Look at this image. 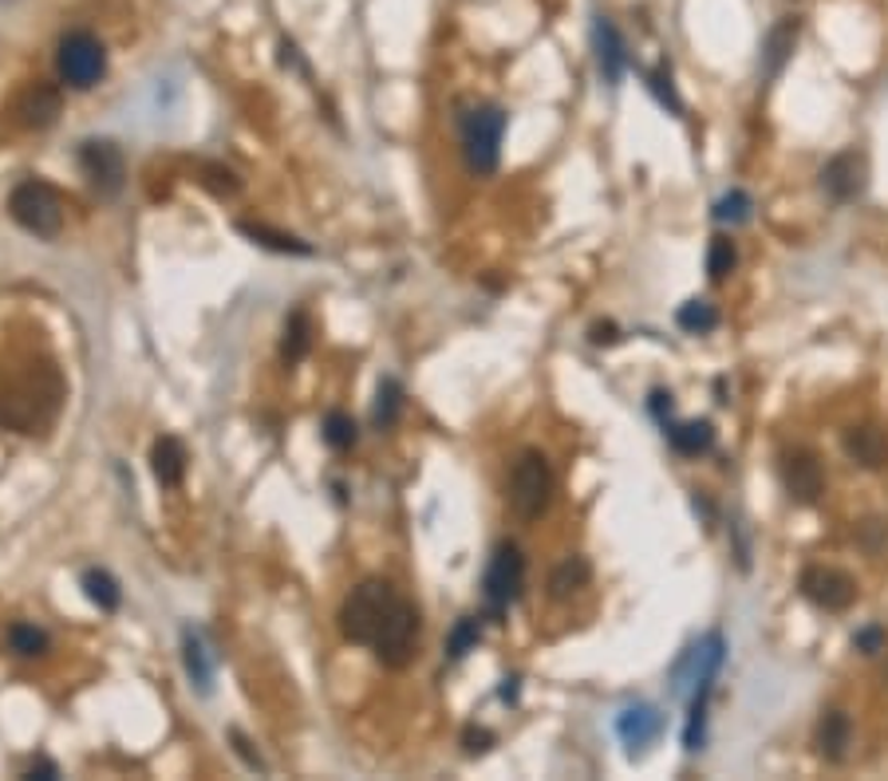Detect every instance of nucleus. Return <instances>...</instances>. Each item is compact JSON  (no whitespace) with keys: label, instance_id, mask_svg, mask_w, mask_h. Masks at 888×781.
<instances>
[{"label":"nucleus","instance_id":"423d86ee","mask_svg":"<svg viewBox=\"0 0 888 781\" xmlns=\"http://www.w3.org/2000/svg\"><path fill=\"white\" fill-rule=\"evenodd\" d=\"M509 502H514L517 517L537 521L549 502H554V470L541 450H526L514 462V477H509Z\"/></svg>","mask_w":888,"mask_h":781},{"label":"nucleus","instance_id":"a878e982","mask_svg":"<svg viewBox=\"0 0 888 781\" xmlns=\"http://www.w3.org/2000/svg\"><path fill=\"white\" fill-rule=\"evenodd\" d=\"M585 584H589V561L569 557L554 568V576H549V596H554V600H565V596H572L577 588H585Z\"/></svg>","mask_w":888,"mask_h":781},{"label":"nucleus","instance_id":"dca6fc26","mask_svg":"<svg viewBox=\"0 0 888 781\" xmlns=\"http://www.w3.org/2000/svg\"><path fill=\"white\" fill-rule=\"evenodd\" d=\"M186 462H190V454H186L182 439H174V434H163V439L155 442V450H151V470H155L163 490L182 485V477H186Z\"/></svg>","mask_w":888,"mask_h":781},{"label":"nucleus","instance_id":"7c9ffc66","mask_svg":"<svg viewBox=\"0 0 888 781\" xmlns=\"http://www.w3.org/2000/svg\"><path fill=\"white\" fill-rule=\"evenodd\" d=\"M478 639H482V624L474 620V616H463V620L454 624V631H451L446 656H451V659H463L466 651H474V647H478Z\"/></svg>","mask_w":888,"mask_h":781},{"label":"nucleus","instance_id":"9d476101","mask_svg":"<svg viewBox=\"0 0 888 781\" xmlns=\"http://www.w3.org/2000/svg\"><path fill=\"white\" fill-rule=\"evenodd\" d=\"M782 485H786V494L798 505H814L817 497H822L825 474L814 450H802V446L789 450L786 459H782Z\"/></svg>","mask_w":888,"mask_h":781},{"label":"nucleus","instance_id":"b1692460","mask_svg":"<svg viewBox=\"0 0 888 781\" xmlns=\"http://www.w3.org/2000/svg\"><path fill=\"white\" fill-rule=\"evenodd\" d=\"M403 414V383L400 379H380V387H375V407H372V422L380 427V431H388V427H395Z\"/></svg>","mask_w":888,"mask_h":781},{"label":"nucleus","instance_id":"1a4fd4ad","mask_svg":"<svg viewBox=\"0 0 888 781\" xmlns=\"http://www.w3.org/2000/svg\"><path fill=\"white\" fill-rule=\"evenodd\" d=\"M802 596L809 604H817L822 612H845L853 600H857V580L841 568L829 565H809L802 573Z\"/></svg>","mask_w":888,"mask_h":781},{"label":"nucleus","instance_id":"4be33fe9","mask_svg":"<svg viewBox=\"0 0 888 781\" xmlns=\"http://www.w3.org/2000/svg\"><path fill=\"white\" fill-rule=\"evenodd\" d=\"M312 351V316L304 312V308H297V312H289V320H285V332H281V360L289 363H300L304 356Z\"/></svg>","mask_w":888,"mask_h":781},{"label":"nucleus","instance_id":"6e6552de","mask_svg":"<svg viewBox=\"0 0 888 781\" xmlns=\"http://www.w3.org/2000/svg\"><path fill=\"white\" fill-rule=\"evenodd\" d=\"M80 171L100 198H115L127 186V162L111 138H87L80 143Z\"/></svg>","mask_w":888,"mask_h":781},{"label":"nucleus","instance_id":"39448f33","mask_svg":"<svg viewBox=\"0 0 888 781\" xmlns=\"http://www.w3.org/2000/svg\"><path fill=\"white\" fill-rule=\"evenodd\" d=\"M9 217L32 237H55L64 229V198L44 178H24L9 194Z\"/></svg>","mask_w":888,"mask_h":781},{"label":"nucleus","instance_id":"2eb2a0df","mask_svg":"<svg viewBox=\"0 0 888 781\" xmlns=\"http://www.w3.org/2000/svg\"><path fill=\"white\" fill-rule=\"evenodd\" d=\"M845 454H849L857 466H865V470H880L888 462V439H885V431L880 427H849L845 431Z\"/></svg>","mask_w":888,"mask_h":781},{"label":"nucleus","instance_id":"bb28decb","mask_svg":"<svg viewBox=\"0 0 888 781\" xmlns=\"http://www.w3.org/2000/svg\"><path fill=\"white\" fill-rule=\"evenodd\" d=\"M48 647H52V639H48L44 628H37V624H12L9 628V651L20 659H37L44 656Z\"/></svg>","mask_w":888,"mask_h":781},{"label":"nucleus","instance_id":"393cba45","mask_svg":"<svg viewBox=\"0 0 888 781\" xmlns=\"http://www.w3.org/2000/svg\"><path fill=\"white\" fill-rule=\"evenodd\" d=\"M675 323H680L688 336H708V332H715V328H719V308L711 305V300L695 297V300H688V305H680Z\"/></svg>","mask_w":888,"mask_h":781},{"label":"nucleus","instance_id":"f8f14e48","mask_svg":"<svg viewBox=\"0 0 888 781\" xmlns=\"http://www.w3.org/2000/svg\"><path fill=\"white\" fill-rule=\"evenodd\" d=\"M617 734H620V742H624L628 758H640L660 742L663 715L655 707H644V702H640V707H628L617 719Z\"/></svg>","mask_w":888,"mask_h":781},{"label":"nucleus","instance_id":"f257e3e1","mask_svg":"<svg viewBox=\"0 0 888 781\" xmlns=\"http://www.w3.org/2000/svg\"><path fill=\"white\" fill-rule=\"evenodd\" d=\"M340 631L352 644L368 647L383 667L400 671L415 659L419 612L388 580H360L340 604Z\"/></svg>","mask_w":888,"mask_h":781},{"label":"nucleus","instance_id":"6ab92c4d","mask_svg":"<svg viewBox=\"0 0 888 781\" xmlns=\"http://www.w3.org/2000/svg\"><path fill=\"white\" fill-rule=\"evenodd\" d=\"M182 664H186V675H190L194 687L202 695H209V687H214V656H209V647L202 644V636L194 628L182 631Z\"/></svg>","mask_w":888,"mask_h":781},{"label":"nucleus","instance_id":"e433bc0d","mask_svg":"<svg viewBox=\"0 0 888 781\" xmlns=\"http://www.w3.org/2000/svg\"><path fill=\"white\" fill-rule=\"evenodd\" d=\"M648 407H652V414H655V419H660L663 427H668V419H671V407H675V403H671V391H652V403H648Z\"/></svg>","mask_w":888,"mask_h":781},{"label":"nucleus","instance_id":"ddd939ff","mask_svg":"<svg viewBox=\"0 0 888 781\" xmlns=\"http://www.w3.org/2000/svg\"><path fill=\"white\" fill-rule=\"evenodd\" d=\"M592 44H597V63H600V75H605L612 88L624 80L628 72V52H624V40H620L617 24L605 17H597L592 24Z\"/></svg>","mask_w":888,"mask_h":781},{"label":"nucleus","instance_id":"412c9836","mask_svg":"<svg viewBox=\"0 0 888 781\" xmlns=\"http://www.w3.org/2000/svg\"><path fill=\"white\" fill-rule=\"evenodd\" d=\"M237 234H245L254 245H261V249L292 253V257H312L309 242H300V237H292V234H281V229H269V225H261V222H237Z\"/></svg>","mask_w":888,"mask_h":781},{"label":"nucleus","instance_id":"9b49d317","mask_svg":"<svg viewBox=\"0 0 888 781\" xmlns=\"http://www.w3.org/2000/svg\"><path fill=\"white\" fill-rule=\"evenodd\" d=\"M822 189L834 202H853L861 198L865 189V154L861 151H841L825 162L822 171Z\"/></svg>","mask_w":888,"mask_h":781},{"label":"nucleus","instance_id":"c9c22d12","mask_svg":"<svg viewBox=\"0 0 888 781\" xmlns=\"http://www.w3.org/2000/svg\"><path fill=\"white\" fill-rule=\"evenodd\" d=\"M229 742H234V750H237V758H241L245 765H249V770H265V762L261 758L254 754V750H249V738L241 734V730H229Z\"/></svg>","mask_w":888,"mask_h":781},{"label":"nucleus","instance_id":"20e7f679","mask_svg":"<svg viewBox=\"0 0 888 781\" xmlns=\"http://www.w3.org/2000/svg\"><path fill=\"white\" fill-rule=\"evenodd\" d=\"M55 72H60L64 88L91 91L107 75V48L87 28H72L60 37V48H55Z\"/></svg>","mask_w":888,"mask_h":781},{"label":"nucleus","instance_id":"2f4dec72","mask_svg":"<svg viewBox=\"0 0 888 781\" xmlns=\"http://www.w3.org/2000/svg\"><path fill=\"white\" fill-rule=\"evenodd\" d=\"M648 88H652V95L671 111V115H683V103H680V95H675V83H671L668 68H652V72H648Z\"/></svg>","mask_w":888,"mask_h":781},{"label":"nucleus","instance_id":"c756f323","mask_svg":"<svg viewBox=\"0 0 888 781\" xmlns=\"http://www.w3.org/2000/svg\"><path fill=\"white\" fill-rule=\"evenodd\" d=\"M739 265V249H734L731 237H711V249H708V277L711 280H726Z\"/></svg>","mask_w":888,"mask_h":781},{"label":"nucleus","instance_id":"a211bd4d","mask_svg":"<svg viewBox=\"0 0 888 781\" xmlns=\"http://www.w3.org/2000/svg\"><path fill=\"white\" fill-rule=\"evenodd\" d=\"M668 442L675 454L683 459H699V454H708L715 446V427L708 419H691V422H671L668 427Z\"/></svg>","mask_w":888,"mask_h":781},{"label":"nucleus","instance_id":"473e14b6","mask_svg":"<svg viewBox=\"0 0 888 781\" xmlns=\"http://www.w3.org/2000/svg\"><path fill=\"white\" fill-rule=\"evenodd\" d=\"M202 174H206V186L214 189V194H237L241 189V182H237V174L234 171H226V166H218V162H206L202 166Z\"/></svg>","mask_w":888,"mask_h":781},{"label":"nucleus","instance_id":"72a5a7b5","mask_svg":"<svg viewBox=\"0 0 888 781\" xmlns=\"http://www.w3.org/2000/svg\"><path fill=\"white\" fill-rule=\"evenodd\" d=\"M885 644H888V636L880 624H869V628H861L853 636V647H857L861 656H877V651H885Z\"/></svg>","mask_w":888,"mask_h":781},{"label":"nucleus","instance_id":"f03ea898","mask_svg":"<svg viewBox=\"0 0 888 781\" xmlns=\"http://www.w3.org/2000/svg\"><path fill=\"white\" fill-rule=\"evenodd\" d=\"M64 383L52 363H28L24 379H0V427L20 434H37L60 411Z\"/></svg>","mask_w":888,"mask_h":781},{"label":"nucleus","instance_id":"cd10ccee","mask_svg":"<svg viewBox=\"0 0 888 781\" xmlns=\"http://www.w3.org/2000/svg\"><path fill=\"white\" fill-rule=\"evenodd\" d=\"M320 434H324V442L332 450H352L355 439H360V431H355V419L344 411H328L324 422H320Z\"/></svg>","mask_w":888,"mask_h":781},{"label":"nucleus","instance_id":"5701e85b","mask_svg":"<svg viewBox=\"0 0 888 781\" xmlns=\"http://www.w3.org/2000/svg\"><path fill=\"white\" fill-rule=\"evenodd\" d=\"M80 584H83V596H87L100 612H115L118 604H123V588H118V580L107 573V568H87Z\"/></svg>","mask_w":888,"mask_h":781},{"label":"nucleus","instance_id":"f3484780","mask_svg":"<svg viewBox=\"0 0 888 781\" xmlns=\"http://www.w3.org/2000/svg\"><path fill=\"white\" fill-rule=\"evenodd\" d=\"M817 754L825 758V762H841L845 754H849V742H853V722L845 710H829L822 722H817Z\"/></svg>","mask_w":888,"mask_h":781},{"label":"nucleus","instance_id":"58836bf2","mask_svg":"<svg viewBox=\"0 0 888 781\" xmlns=\"http://www.w3.org/2000/svg\"><path fill=\"white\" fill-rule=\"evenodd\" d=\"M24 778H60V765L55 762H48V758H40V762H32L28 765V773Z\"/></svg>","mask_w":888,"mask_h":781},{"label":"nucleus","instance_id":"c85d7f7f","mask_svg":"<svg viewBox=\"0 0 888 781\" xmlns=\"http://www.w3.org/2000/svg\"><path fill=\"white\" fill-rule=\"evenodd\" d=\"M754 214V198L746 189H726L723 198L715 202V222L723 225H746Z\"/></svg>","mask_w":888,"mask_h":781},{"label":"nucleus","instance_id":"0eeeda50","mask_svg":"<svg viewBox=\"0 0 888 781\" xmlns=\"http://www.w3.org/2000/svg\"><path fill=\"white\" fill-rule=\"evenodd\" d=\"M522 588H526V557L514 541H502L489 557L486 576H482V596H486L489 616L494 620L506 616L509 604H517V596H522Z\"/></svg>","mask_w":888,"mask_h":781},{"label":"nucleus","instance_id":"4c0bfd02","mask_svg":"<svg viewBox=\"0 0 888 781\" xmlns=\"http://www.w3.org/2000/svg\"><path fill=\"white\" fill-rule=\"evenodd\" d=\"M617 340H620L617 323H592V343H597V348H605V343H617Z\"/></svg>","mask_w":888,"mask_h":781},{"label":"nucleus","instance_id":"f704fd0d","mask_svg":"<svg viewBox=\"0 0 888 781\" xmlns=\"http://www.w3.org/2000/svg\"><path fill=\"white\" fill-rule=\"evenodd\" d=\"M498 742L494 738V730H486V727H466V734H463V746H466V754H486L489 746Z\"/></svg>","mask_w":888,"mask_h":781},{"label":"nucleus","instance_id":"7ed1b4c3","mask_svg":"<svg viewBox=\"0 0 888 781\" xmlns=\"http://www.w3.org/2000/svg\"><path fill=\"white\" fill-rule=\"evenodd\" d=\"M506 111L494 103H482L471 115H463V158L474 178H489L502 162V138H506Z\"/></svg>","mask_w":888,"mask_h":781},{"label":"nucleus","instance_id":"4468645a","mask_svg":"<svg viewBox=\"0 0 888 781\" xmlns=\"http://www.w3.org/2000/svg\"><path fill=\"white\" fill-rule=\"evenodd\" d=\"M794 44H798V20L782 17L778 24L766 32V44H762V75H766V80H778L782 68H786L789 55H794Z\"/></svg>","mask_w":888,"mask_h":781},{"label":"nucleus","instance_id":"aec40b11","mask_svg":"<svg viewBox=\"0 0 888 781\" xmlns=\"http://www.w3.org/2000/svg\"><path fill=\"white\" fill-rule=\"evenodd\" d=\"M60 91L52 83H37V88H28V95L20 100V119L24 126H52L60 119Z\"/></svg>","mask_w":888,"mask_h":781}]
</instances>
